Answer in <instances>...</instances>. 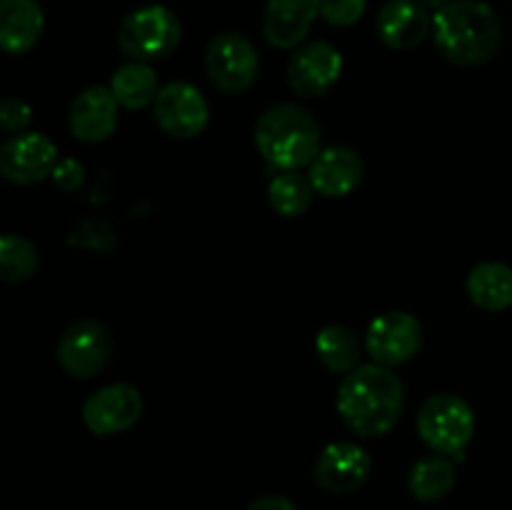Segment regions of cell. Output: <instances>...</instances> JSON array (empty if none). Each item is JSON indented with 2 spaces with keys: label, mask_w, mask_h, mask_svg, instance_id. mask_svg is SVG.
Wrapping results in <instances>:
<instances>
[{
  "label": "cell",
  "mask_w": 512,
  "mask_h": 510,
  "mask_svg": "<svg viewBox=\"0 0 512 510\" xmlns=\"http://www.w3.org/2000/svg\"><path fill=\"white\" fill-rule=\"evenodd\" d=\"M403 400V383L393 370L378 363L358 365L340 383L338 413L350 433L380 438L398 425Z\"/></svg>",
  "instance_id": "cell-1"
},
{
  "label": "cell",
  "mask_w": 512,
  "mask_h": 510,
  "mask_svg": "<svg viewBox=\"0 0 512 510\" xmlns=\"http://www.w3.org/2000/svg\"><path fill=\"white\" fill-rule=\"evenodd\" d=\"M433 40L450 63L475 68L498 55L503 25L493 5L483 0H453L433 15Z\"/></svg>",
  "instance_id": "cell-2"
},
{
  "label": "cell",
  "mask_w": 512,
  "mask_h": 510,
  "mask_svg": "<svg viewBox=\"0 0 512 510\" xmlns=\"http://www.w3.org/2000/svg\"><path fill=\"white\" fill-rule=\"evenodd\" d=\"M260 155L278 170H300L320 153V125L298 103H275L255 125Z\"/></svg>",
  "instance_id": "cell-3"
},
{
  "label": "cell",
  "mask_w": 512,
  "mask_h": 510,
  "mask_svg": "<svg viewBox=\"0 0 512 510\" xmlns=\"http://www.w3.org/2000/svg\"><path fill=\"white\" fill-rule=\"evenodd\" d=\"M183 38L178 15L165 5H145L123 18L118 28V48L138 63H153L173 53Z\"/></svg>",
  "instance_id": "cell-4"
},
{
  "label": "cell",
  "mask_w": 512,
  "mask_h": 510,
  "mask_svg": "<svg viewBox=\"0 0 512 510\" xmlns=\"http://www.w3.org/2000/svg\"><path fill=\"white\" fill-rule=\"evenodd\" d=\"M475 415L460 395H430L418 413V435L433 453L463 458V450L473 440Z\"/></svg>",
  "instance_id": "cell-5"
},
{
  "label": "cell",
  "mask_w": 512,
  "mask_h": 510,
  "mask_svg": "<svg viewBox=\"0 0 512 510\" xmlns=\"http://www.w3.org/2000/svg\"><path fill=\"white\" fill-rule=\"evenodd\" d=\"M205 70L218 90L243 93L258 78V50L245 35L218 33L205 48Z\"/></svg>",
  "instance_id": "cell-6"
},
{
  "label": "cell",
  "mask_w": 512,
  "mask_h": 510,
  "mask_svg": "<svg viewBox=\"0 0 512 510\" xmlns=\"http://www.w3.org/2000/svg\"><path fill=\"white\" fill-rule=\"evenodd\" d=\"M113 338L100 320H75L58 340V363L68 375L80 380L95 378L108 365Z\"/></svg>",
  "instance_id": "cell-7"
},
{
  "label": "cell",
  "mask_w": 512,
  "mask_h": 510,
  "mask_svg": "<svg viewBox=\"0 0 512 510\" xmlns=\"http://www.w3.org/2000/svg\"><path fill=\"white\" fill-rule=\"evenodd\" d=\"M423 348V325L405 310H390L378 315L365 330V350L385 368H395L418 355Z\"/></svg>",
  "instance_id": "cell-8"
},
{
  "label": "cell",
  "mask_w": 512,
  "mask_h": 510,
  "mask_svg": "<svg viewBox=\"0 0 512 510\" xmlns=\"http://www.w3.org/2000/svg\"><path fill=\"white\" fill-rule=\"evenodd\" d=\"M155 120L168 135L178 140H193L208 128L210 108L205 95L195 85L173 80L163 85L153 103Z\"/></svg>",
  "instance_id": "cell-9"
},
{
  "label": "cell",
  "mask_w": 512,
  "mask_h": 510,
  "mask_svg": "<svg viewBox=\"0 0 512 510\" xmlns=\"http://www.w3.org/2000/svg\"><path fill=\"white\" fill-rule=\"evenodd\" d=\"M343 73V55L325 40L303 45L288 60V85L300 98H320L328 93Z\"/></svg>",
  "instance_id": "cell-10"
},
{
  "label": "cell",
  "mask_w": 512,
  "mask_h": 510,
  "mask_svg": "<svg viewBox=\"0 0 512 510\" xmlns=\"http://www.w3.org/2000/svg\"><path fill=\"white\" fill-rule=\"evenodd\" d=\"M58 148L43 133L13 135L0 148V175L15 185H35L53 175Z\"/></svg>",
  "instance_id": "cell-11"
},
{
  "label": "cell",
  "mask_w": 512,
  "mask_h": 510,
  "mask_svg": "<svg viewBox=\"0 0 512 510\" xmlns=\"http://www.w3.org/2000/svg\"><path fill=\"white\" fill-rule=\"evenodd\" d=\"M143 415V398L128 383H113L90 395L83 405V423L95 435H115L133 428Z\"/></svg>",
  "instance_id": "cell-12"
},
{
  "label": "cell",
  "mask_w": 512,
  "mask_h": 510,
  "mask_svg": "<svg viewBox=\"0 0 512 510\" xmlns=\"http://www.w3.org/2000/svg\"><path fill=\"white\" fill-rule=\"evenodd\" d=\"M373 470V460L355 443H330L315 460V483L335 495H345L365 485Z\"/></svg>",
  "instance_id": "cell-13"
},
{
  "label": "cell",
  "mask_w": 512,
  "mask_h": 510,
  "mask_svg": "<svg viewBox=\"0 0 512 510\" xmlns=\"http://www.w3.org/2000/svg\"><path fill=\"white\" fill-rule=\"evenodd\" d=\"M118 105L110 88L93 85L83 90L68 110L70 133L80 143H103L118 128Z\"/></svg>",
  "instance_id": "cell-14"
},
{
  "label": "cell",
  "mask_w": 512,
  "mask_h": 510,
  "mask_svg": "<svg viewBox=\"0 0 512 510\" xmlns=\"http://www.w3.org/2000/svg\"><path fill=\"white\" fill-rule=\"evenodd\" d=\"M378 33L388 48L415 50L433 33V15L420 0H388L378 13Z\"/></svg>",
  "instance_id": "cell-15"
},
{
  "label": "cell",
  "mask_w": 512,
  "mask_h": 510,
  "mask_svg": "<svg viewBox=\"0 0 512 510\" xmlns=\"http://www.w3.org/2000/svg\"><path fill=\"white\" fill-rule=\"evenodd\" d=\"M320 15V0H268L263 35L273 48L290 50L305 40Z\"/></svg>",
  "instance_id": "cell-16"
},
{
  "label": "cell",
  "mask_w": 512,
  "mask_h": 510,
  "mask_svg": "<svg viewBox=\"0 0 512 510\" xmlns=\"http://www.w3.org/2000/svg\"><path fill=\"white\" fill-rule=\"evenodd\" d=\"M363 158L348 145H333L320 150L318 158L310 163L308 178L315 193L325 198H343L350 195L363 180Z\"/></svg>",
  "instance_id": "cell-17"
},
{
  "label": "cell",
  "mask_w": 512,
  "mask_h": 510,
  "mask_svg": "<svg viewBox=\"0 0 512 510\" xmlns=\"http://www.w3.org/2000/svg\"><path fill=\"white\" fill-rule=\"evenodd\" d=\"M43 10L38 0H0V45L5 53L23 55L43 35Z\"/></svg>",
  "instance_id": "cell-18"
},
{
  "label": "cell",
  "mask_w": 512,
  "mask_h": 510,
  "mask_svg": "<svg viewBox=\"0 0 512 510\" xmlns=\"http://www.w3.org/2000/svg\"><path fill=\"white\" fill-rule=\"evenodd\" d=\"M468 295L478 308L500 313L512 305V268L503 263H480L468 275Z\"/></svg>",
  "instance_id": "cell-19"
},
{
  "label": "cell",
  "mask_w": 512,
  "mask_h": 510,
  "mask_svg": "<svg viewBox=\"0 0 512 510\" xmlns=\"http://www.w3.org/2000/svg\"><path fill=\"white\" fill-rule=\"evenodd\" d=\"M455 478H458V470H455L453 460H448V455L435 453L420 458L410 468L408 488L420 503H438L455 488Z\"/></svg>",
  "instance_id": "cell-20"
},
{
  "label": "cell",
  "mask_w": 512,
  "mask_h": 510,
  "mask_svg": "<svg viewBox=\"0 0 512 510\" xmlns=\"http://www.w3.org/2000/svg\"><path fill=\"white\" fill-rule=\"evenodd\" d=\"M110 90H113L115 100L123 108H148V105L155 103V98L160 93L158 73L148 63L133 60V63H125L115 70L113 80H110Z\"/></svg>",
  "instance_id": "cell-21"
},
{
  "label": "cell",
  "mask_w": 512,
  "mask_h": 510,
  "mask_svg": "<svg viewBox=\"0 0 512 510\" xmlns=\"http://www.w3.org/2000/svg\"><path fill=\"white\" fill-rule=\"evenodd\" d=\"M360 338L348 325H325L315 338V353L320 363L333 373H353L360 365Z\"/></svg>",
  "instance_id": "cell-22"
},
{
  "label": "cell",
  "mask_w": 512,
  "mask_h": 510,
  "mask_svg": "<svg viewBox=\"0 0 512 510\" xmlns=\"http://www.w3.org/2000/svg\"><path fill=\"white\" fill-rule=\"evenodd\" d=\"M313 193V183L300 170H280L270 180L268 188L270 205L283 218H298V215H303L310 208V203H313Z\"/></svg>",
  "instance_id": "cell-23"
},
{
  "label": "cell",
  "mask_w": 512,
  "mask_h": 510,
  "mask_svg": "<svg viewBox=\"0 0 512 510\" xmlns=\"http://www.w3.org/2000/svg\"><path fill=\"white\" fill-rule=\"evenodd\" d=\"M40 255L28 238L5 233L0 238V278L5 283H23L38 270Z\"/></svg>",
  "instance_id": "cell-24"
},
{
  "label": "cell",
  "mask_w": 512,
  "mask_h": 510,
  "mask_svg": "<svg viewBox=\"0 0 512 510\" xmlns=\"http://www.w3.org/2000/svg\"><path fill=\"white\" fill-rule=\"evenodd\" d=\"M365 15V0H320V18L335 28H350Z\"/></svg>",
  "instance_id": "cell-25"
},
{
  "label": "cell",
  "mask_w": 512,
  "mask_h": 510,
  "mask_svg": "<svg viewBox=\"0 0 512 510\" xmlns=\"http://www.w3.org/2000/svg\"><path fill=\"white\" fill-rule=\"evenodd\" d=\"M30 120H33V110H30V105L23 98L10 95V98L0 103V128L5 133H23Z\"/></svg>",
  "instance_id": "cell-26"
},
{
  "label": "cell",
  "mask_w": 512,
  "mask_h": 510,
  "mask_svg": "<svg viewBox=\"0 0 512 510\" xmlns=\"http://www.w3.org/2000/svg\"><path fill=\"white\" fill-rule=\"evenodd\" d=\"M53 180L58 188L75 190L80 183H83V165L75 163V160H70V158L58 160V165H55V170H53Z\"/></svg>",
  "instance_id": "cell-27"
},
{
  "label": "cell",
  "mask_w": 512,
  "mask_h": 510,
  "mask_svg": "<svg viewBox=\"0 0 512 510\" xmlns=\"http://www.w3.org/2000/svg\"><path fill=\"white\" fill-rule=\"evenodd\" d=\"M245 510H300L293 500L283 498V495H263V498L253 500Z\"/></svg>",
  "instance_id": "cell-28"
},
{
  "label": "cell",
  "mask_w": 512,
  "mask_h": 510,
  "mask_svg": "<svg viewBox=\"0 0 512 510\" xmlns=\"http://www.w3.org/2000/svg\"><path fill=\"white\" fill-rule=\"evenodd\" d=\"M420 3H423L428 10H435V13H438V10H443L445 5H450L453 0H420Z\"/></svg>",
  "instance_id": "cell-29"
}]
</instances>
